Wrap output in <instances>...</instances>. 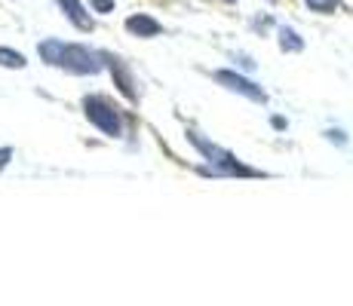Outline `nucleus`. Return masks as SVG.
<instances>
[{
	"label": "nucleus",
	"mask_w": 353,
	"mask_h": 306,
	"mask_svg": "<svg viewBox=\"0 0 353 306\" xmlns=\"http://www.w3.org/2000/svg\"><path fill=\"white\" fill-rule=\"evenodd\" d=\"M188 141H191V147L196 153L203 156V166L196 168L200 175H206V178H270L268 172H261V168H252L246 166V162L240 160L236 153H230L228 147L215 144L212 138H206L203 132H196V129L191 126L188 129Z\"/></svg>",
	"instance_id": "nucleus-1"
},
{
	"label": "nucleus",
	"mask_w": 353,
	"mask_h": 306,
	"mask_svg": "<svg viewBox=\"0 0 353 306\" xmlns=\"http://www.w3.org/2000/svg\"><path fill=\"white\" fill-rule=\"evenodd\" d=\"M37 56L50 67H62L65 74H74V77H96L105 71L99 50L86 43H65V40L46 37L37 43Z\"/></svg>",
	"instance_id": "nucleus-2"
},
{
	"label": "nucleus",
	"mask_w": 353,
	"mask_h": 306,
	"mask_svg": "<svg viewBox=\"0 0 353 306\" xmlns=\"http://www.w3.org/2000/svg\"><path fill=\"white\" fill-rule=\"evenodd\" d=\"M83 117L108 138H123V113L108 95H86L83 101Z\"/></svg>",
	"instance_id": "nucleus-3"
},
{
	"label": "nucleus",
	"mask_w": 353,
	"mask_h": 306,
	"mask_svg": "<svg viewBox=\"0 0 353 306\" xmlns=\"http://www.w3.org/2000/svg\"><path fill=\"white\" fill-rule=\"evenodd\" d=\"M212 80H215V83H219V86H225L228 92L243 95V98L255 101V105H268V92H264L261 86L255 83V80L243 77V74L230 71V67H219V71H212Z\"/></svg>",
	"instance_id": "nucleus-4"
},
{
	"label": "nucleus",
	"mask_w": 353,
	"mask_h": 306,
	"mask_svg": "<svg viewBox=\"0 0 353 306\" xmlns=\"http://www.w3.org/2000/svg\"><path fill=\"white\" fill-rule=\"evenodd\" d=\"M99 56H101V65L111 71V77H114V86L120 89V95H123L126 101H139V89H135V74H132V67L126 65L120 56H114V52H108V50H99Z\"/></svg>",
	"instance_id": "nucleus-5"
},
{
	"label": "nucleus",
	"mask_w": 353,
	"mask_h": 306,
	"mask_svg": "<svg viewBox=\"0 0 353 306\" xmlns=\"http://www.w3.org/2000/svg\"><path fill=\"white\" fill-rule=\"evenodd\" d=\"M123 28L132 34V37H141V40H151V37H160L163 34V25L154 16H148V12H132L123 22Z\"/></svg>",
	"instance_id": "nucleus-6"
},
{
	"label": "nucleus",
	"mask_w": 353,
	"mask_h": 306,
	"mask_svg": "<svg viewBox=\"0 0 353 306\" xmlns=\"http://www.w3.org/2000/svg\"><path fill=\"white\" fill-rule=\"evenodd\" d=\"M56 3H59V10L65 12V19H68V22H71L77 31L90 34L92 28H96V22H92V16L86 12L83 0H56Z\"/></svg>",
	"instance_id": "nucleus-7"
},
{
	"label": "nucleus",
	"mask_w": 353,
	"mask_h": 306,
	"mask_svg": "<svg viewBox=\"0 0 353 306\" xmlns=\"http://www.w3.org/2000/svg\"><path fill=\"white\" fill-rule=\"evenodd\" d=\"M276 43H280V50L289 52V56L304 52V37L295 28H289V25H280V28H276Z\"/></svg>",
	"instance_id": "nucleus-8"
},
{
	"label": "nucleus",
	"mask_w": 353,
	"mask_h": 306,
	"mask_svg": "<svg viewBox=\"0 0 353 306\" xmlns=\"http://www.w3.org/2000/svg\"><path fill=\"white\" fill-rule=\"evenodd\" d=\"M28 65V58L19 50H10V46H0V67H10V71H22Z\"/></svg>",
	"instance_id": "nucleus-9"
},
{
	"label": "nucleus",
	"mask_w": 353,
	"mask_h": 306,
	"mask_svg": "<svg viewBox=\"0 0 353 306\" xmlns=\"http://www.w3.org/2000/svg\"><path fill=\"white\" fill-rule=\"evenodd\" d=\"M307 3L310 12H323V16H329V12H335L338 6H341V0H304Z\"/></svg>",
	"instance_id": "nucleus-10"
},
{
	"label": "nucleus",
	"mask_w": 353,
	"mask_h": 306,
	"mask_svg": "<svg viewBox=\"0 0 353 306\" xmlns=\"http://www.w3.org/2000/svg\"><path fill=\"white\" fill-rule=\"evenodd\" d=\"M325 141H332V144H338V147H344L347 144V132L344 129H325Z\"/></svg>",
	"instance_id": "nucleus-11"
},
{
	"label": "nucleus",
	"mask_w": 353,
	"mask_h": 306,
	"mask_svg": "<svg viewBox=\"0 0 353 306\" xmlns=\"http://www.w3.org/2000/svg\"><path fill=\"white\" fill-rule=\"evenodd\" d=\"M236 58V65H240L243 67V71H255V61H252V56H246V52H240V56H234Z\"/></svg>",
	"instance_id": "nucleus-12"
},
{
	"label": "nucleus",
	"mask_w": 353,
	"mask_h": 306,
	"mask_svg": "<svg viewBox=\"0 0 353 306\" xmlns=\"http://www.w3.org/2000/svg\"><path fill=\"white\" fill-rule=\"evenodd\" d=\"M90 6L96 12H114V0H90Z\"/></svg>",
	"instance_id": "nucleus-13"
},
{
	"label": "nucleus",
	"mask_w": 353,
	"mask_h": 306,
	"mask_svg": "<svg viewBox=\"0 0 353 306\" xmlns=\"http://www.w3.org/2000/svg\"><path fill=\"white\" fill-rule=\"evenodd\" d=\"M10 160H12V147H0V172L10 166Z\"/></svg>",
	"instance_id": "nucleus-14"
},
{
	"label": "nucleus",
	"mask_w": 353,
	"mask_h": 306,
	"mask_svg": "<svg viewBox=\"0 0 353 306\" xmlns=\"http://www.w3.org/2000/svg\"><path fill=\"white\" fill-rule=\"evenodd\" d=\"M270 129H276V132H286V129H289L286 117H270Z\"/></svg>",
	"instance_id": "nucleus-15"
},
{
	"label": "nucleus",
	"mask_w": 353,
	"mask_h": 306,
	"mask_svg": "<svg viewBox=\"0 0 353 306\" xmlns=\"http://www.w3.org/2000/svg\"><path fill=\"white\" fill-rule=\"evenodd\" d=\"M252 28H255V31H268V28H270V19H255Z\"/></svg>",
	"instance_id": "nucleus-16"
},
{
	"label": "nucleus",
	"mask_w": 353,
	"mask_h": 306,
	"mask_svg": "<svg viewBox=\"0 0 353 306\" xmlns=\"http://www.w3.org/2000/svg\"><path fill=\"white\" fill-rule=\"evenodd\" d=\"M221 3H236V0H221Z\"/></svg>",
	"instance_id": "nucleus-17"
}]
</instances>
